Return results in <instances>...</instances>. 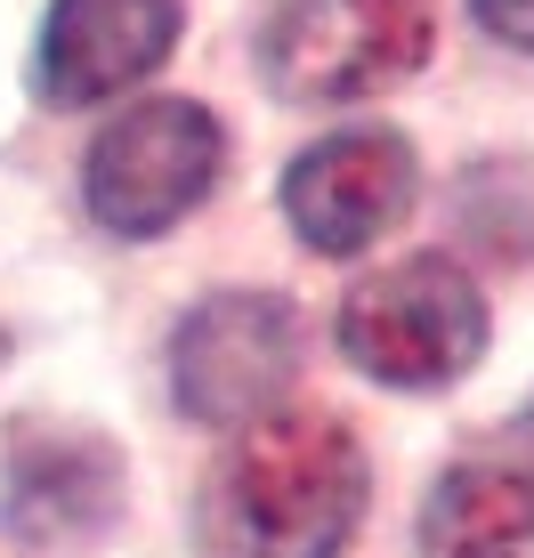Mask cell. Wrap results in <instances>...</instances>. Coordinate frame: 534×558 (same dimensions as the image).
I'll list each match as a JSON object with an SVG mask.
<instances>
[{
  "label": "cell",
  "mask_w": 534,
  "mask_h": 558,
  "mask_svg": "<svg viewBox=\"0 0 534 558\" xmlns=\"http://www.w3.org/2000/svg\"><path fill=\"white\" fill-rule=\"evenodd\" d=\"M365 518V446L340 413L276 405L203 486V558H340Z\"/></svg>",
  "instance_id": "1"
},
{
  "label": "cell",
  "mask_w": 534,
  "mask_h": 558,
  "mask_svg": "<svg viewBox=\"0 0 534 558\" xmlns=\"http://www.w3.org/2000/svg\"><path fill=\"white\" fill-rule=\"evenodd\" d=\"M437 49L429 0H276L259 25V73L292 106H356L422 73Z\"/></svg>",
  "instance_id": "2"
},
{
  "label": "cell",
  "mask_w": 534,
  "mask_h": 558,
  "mask_svg": "<svg viewBox=\"0 0 534 558\" xmlns=\"http://www.w3.org/2000/svg\"><path fill=\"white\" fill-rule=\"evenodd\" d=\"M340 349L380 389H446L486 349V300L453 259H397L340 300Z\"/></svg>",
  "instance_id": "3"
},
{
  "label": "cell",
  "mask_w": 534,
  "mask_h": 558,
  "mask_svg": "<svg viewBox=\"0 0 534 558\" xmlns=\"http://www.w3.org/2000/svg\"><path fill=\"white\" fill-rule=\"evenodd\" d=\"M219 162H227V130L211 122V106L146 98L130 113H113L98 130V146H89V162H82L89 219L122 243H146L211 195Z\"/></svg>",
  "instance_id": "4"
},
{
  "label": "cell",
  "mask_w": 534,
  "mask_h": 558,
  "mask_svg": "<svg viewBox=\"0 0 534 558\" xmlns=\"http://www.w3.org/2000/svg\"><path fill=\"white\" fill-rule=\"evenodd\" d=\"M300 316L276 292H211L170 332V389L203 429H252L300 373Z\"/></svg>",
  "instance_id": "5"
},
{
  "label": "cell",
  "mask_w": 534,
  "mask_h": 558,
  "mask_svg": "<svg viewBox=\"0 0 534 558\" xmlns=\"http://www.w3.org/2000/svg\"><path fill=\"white\" fill-rule=\"evenodd\" d=\"M413 186H422V170H413V146L397 130H332L308 154H292V170H283V219L300 227L308 252L349 259L405 219Z\"/></svg>",
  "instance_id": "6"
},
{
  "label": "cell",
  "mask_w": 534,
  "mask_h": 558,
  "mask_svg": "<svg viewBox=\"0 0 534 558\" xmlns=\"http://www.w3.org/2000/svg\"><path fill=\"white\" fill-rule=\"evenodd\" d=\"M179 25V0H57L33 49V89L65 113L106 106L162 65Z\"/></svg>",
  "instance_id": "7"
},
{
  "label": "cell",
  "mask_w": 534,
  "mask_h": 558,
  "mask_svg": "<svg viewBox=\"0 0 534 558\" xmlns=\"http://www.w3.org/2000/svg\"><path fill=\"white\" fill-rule=\"evenodd\" d=\"M122 510V453L89 429H49L25 437L9 461V486H0V526L33 550H65L89 543L98 526H113Z\"/></svg>",
  "instance_id": "8"
},
{
  "label": "cell",
  "mask_w": 534,
  "mask_h": 558,
  "mask_svg": "<svg viewBox=\"0 0 534 558\" xmlns=\"http://www.w3.org/2000/svg\"><path fill=\"white\" fill-rule=\"evenodd\" d=\"M422 558H534V461H462L422 510Z\"/></svg>",
  "instance_id": "9"
},
{
  "label": "cell",
  "mask_w": 534,
  "mask_h": 558,
  "mask_svg": "<svg viewBox=\"0 0 534 558\" xmlns=\"http://www.w3.org/2000/svg\"><path fill=\"white\" fill-rule=\"evenodd\" d=\"M470 16H478L502 49H526L534 57V0H470Z\"/></svg>",
  "instance_id": "10"
},
{
  "label": "cell",
  "mask_w": 534,
  "mask_h": 558,
  "mask_svg": "<svg viewBox=\"0 0 534 558\" xmlns=\"http://www.w3.org/2000/svg\"><path fill=\"white\" fill-rule=\"evenodd\" d=\"M0 356H9V332H0Z\"/></svg>",
  "instance_id": "11"
}]
</instances>
